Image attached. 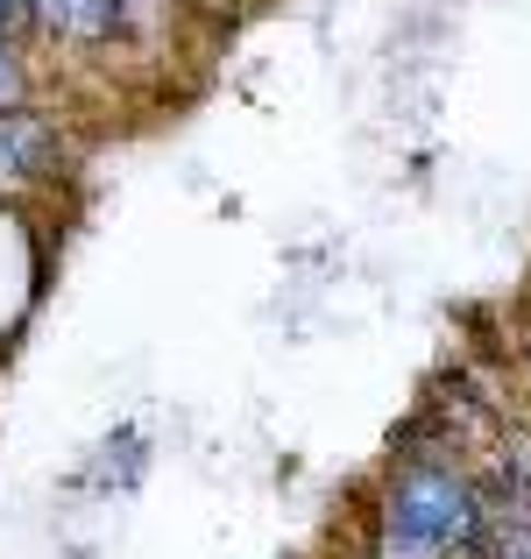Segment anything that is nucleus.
<instances>
[{"label":"nucleus","mask_w":531,"mask_h":559,"mask_svg":"<svg viewBox=\"0 0 531 559\" xmlns=\"http://www.w3.org/2000/svg\"><path fill=\"white\" fill-rule=\"evenodd\" d=\"M489 496L468 461H439V453H411V461H382L354 518V546L376 559H461L489 546Z\"/></svg>","instance_id":"obj_1"},{"label":"nucleus","mask_w":531,"mask_h":559,"mask_svg":"<svg viewBox=\"0 0 531 559\" xmlns=\"http://www.w3.org/2000/svg\"><path fill=\"white\" fill-rule=\"evenodd\" d=\"M64 170H71V135L50 107H36V99L0 107V205H28L57 191Z\"/></svg>","instance_id":"obj_2"},{"label":"nucleus","mask_w":531,"mask_h":559,"mask_svg":"<svg viewBox=\"0 0 531 559\" xmlns=\"http://www.w3.org/2000/svg\"><path fill=\"white\" fill-rule=\"evenodd\" d=\"M121 8L128 0H57L43 43H64V50H79V57H99V50L121 43Z\"/></svg>","instance_id":"obj_3"},{"label":"nucleus","mask_w":531,"mask_h":559,"mask_svg":"<svg viewBox=\"0 0 531 559\" xmlns=\"http://www.w3.org/2000/svg\"><path fill=\"white\" fill-rule=\"evenodd\" d=\"M22 99H36V43L0 28V107H22Z\"/></svg>","instance_id":"obj_4"},{"label":"nucleus","mask_w":531,"mask_h":559,"mask_svg":"<svg viewBox=\"0 0 531 559\" xmlns=\"http://www.w3.org/2000/svg\"><path fill=\"white\" fill-rule=\"evenodd\" d=\"M482 552H489V559H531V524L524 518H496Z\"/></svg>","instance_id":"obj_5"},{"label":"nucleus","mask_w":531,"mask_h":559,"mask_svg":"<svg viewBox=\"0 0 531 559\" xmlns=\"http://www.w3.org/2000/svg\"><path fill=\"white\" fill-rule=\"evenodd\" d=\"M50 14H57V0H28V22H36V43L50 36Z\"/></svg>","instance_id":"obj_6"},{"label":"nucleus","mask_w":531,"mask_h":559,"mask_svg":"<svg viewBox=\"0 0 531 559\" xmlns=\"http://www.w3.org/2000/svg\"><path fill=\"white\" fill-rule=\"evenodd\" d=\"M185 8H199V14H227L234 0H185Z\"/></svg>","instance_id":"obj_7"},{"label":"nucleus","mask_w":531,"mask_h":559,"mask_svg":"<svg viewBox=\"0 0 531 559\" xmlns=\"http://www.w3.org/2000/svg\"><path fill=\"white\" fill-rule=\"evenodd\" d=\"M518 361L531 369V319H524V341H518Z\"/></svg>","instance_id":"obj_8"},{"label":"nucleus","mask_w":531,"mask_h":559,"mask_svg":"<svg viewBox=\"0 0 531 559\" xmlns=\"http://www.w3.org/2000/svg\"><path fill=\"white\" fill-rule=\"evenodd\" d=\"M347 559H376V552H368V546H354V552H347Z\"/></svg>","instance_id":"obj_9"},{"label":"nucleus","mask_w":531,"mask_h":559,"mask_svg":"<svg viewBox=\"0 0 531 559\" xmlns=\"http://www.w3.org/2000/svg\"><path fill=\"white\" fill-rule=\"evenodd\" d=\"M461 559H489V552H461Z\"/></svg>","instance_id":"obj_10"}]
</instances>
